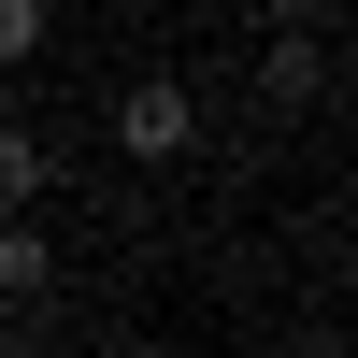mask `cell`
Returning a JSON list of instances; mask_svg holds the SVG:
<instances>
[{
	"instance_id": "cell-1",
	"label": "cell",
	"mask_w": 358,
	"mask_h": 358,
	"mask_svg": "<svg viewBox=\"0 0 358 358\" xmlns=\"http://www.w3.org/2000/svg\"><path fill=\"white\" fill-rule=\"evenodd\" d=\"M115 143H129L143 172H172V158H187V143H201V101H187V72H143L129 101H115Z\"/></svg>"
},
{
	"instance_id": "cell-2",
	"label": "cell",
	"mask_w": 358,
	"mask_h": 358,
	"mask_svg": "<svg viewBox=\"0 0 358 358\" xmlns=\"http://www.w3.org/2000/svg\"><path fill=\"white\" fill-rule=\"evenodd\" d=\"M258 86H273L287 115H315V101H330V43H315L301 15H273V43H258Z\"/></svg>"
},
{
	"instance_id": "cell-3",
	"label": "cell",
	"mask_w": 358,
	"mask_h": 358,
	"mask_svg": "<svg viewBox=\"0 0 358 358\" xmlns=\"http://www.w3.org/2000/svg\"><path fill=\"white\" fill-rule=\"evenodd\" d=\"M43 187H57V143L0 115V215H43Z\"/></svg>"
},
{
	"instance_id": "cell-4",
	"label": "cell",
	"mask_w": 358,
	"mask_h": 358,
	"mask_svg": "<svg viewBox=\"0 0 358 358\" xmlns=\"http://www.w3.org/2000/svg\"><path fill=\"white\" fill-rule=\"evenodd\" d=\"M43 29H57L43 0H0V72H15V57H43Z\"/></svg>"
},
{
	"instance_id": "cell-5",
	"label": "cell",
	"mask_w": 358,
	"mask_h": 358,
	"mask_svg": "<svg viewBox=\"0 0 358 358\" xmlns=\"http://www.w3.org/2000/svg\"><path fill=\"white\" fill-rule=\"evenodd\" d=\"M244 15H258V29H273V15H301V29H330V15H358V0H244Z\"/></svg>"
},
{
	"instance_id": "cell-6",
	"label": "cell",
	"mask_w": 358,
	"mask_h": 358,
	"mask_svg": "<svg viewBox=\"0 0 358 358\" xmlns=\"http://www.w3.org/2000/svg\"><path fill=\"white\" fill-rule=\"evenodd\" d=\"M344 273H358V258H344Z\"/></svg>"
}]
</instances>
